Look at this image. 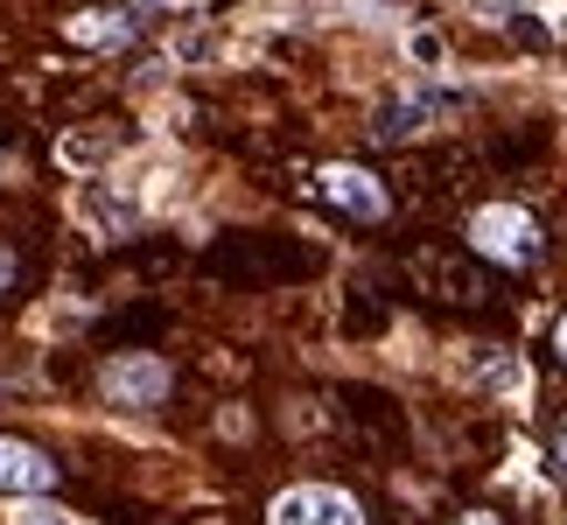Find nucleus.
<instances>
[{
	"mask_svg": "<svg viewBox=\"0 0 567 525\" xmlns=\"http://www.w3.org/2000/svg\"><path fill=\"white\" fill-rule=\"evenodd\" d=\"M560 463H567V434H560Z\"/></svg>",
	"mask_w": 567,
	"mask_h": 525,
	"instance_id": "obj_14",
	"label": "nucleus"
},
{
	"mask_svg": "<svg viewBox=\"0 0 567 525\" xmlns=\"http://www.w3.org/2000/svg\"><path fill=\"white\" fill-rule=\"evenodd\" d=\"M316 189L330 196L337 210H351V217H372V225H379V217L392 210V204H385V183H379L372 168H358V162H330V168H316Z\"/></svg>",
	"mask_w": 567,
	"mask_h": 525,
	"instance_id": "obj_3",
	"label": "nucleus"
},
{
	"mask_svg": "<svg viewBox=\"0 0 567 525\" xmlns=\"http://www.w3.org/2000/svg\"><path fill=\"white\" fill-rule=\"evenodd\" d=\"M99 392L113 406H162L168 400V364L147 358V350H126V358H113L99 371Z\"/></svg>",
	"mask_w": 567,
	"mask_h": 525,
	"instance_id": "obj_2",
	"label": "nucleus"
},
{
	"mask_svg": "<svg viewBox=\"0 0 567 525\" xmlns=\"http://www.w3.org/2000/svg\"><path fill=\"white\" fill-rule=\"evenodd\" d=\"M56 484V463L29 442H14V434H0V491H21V497H42Z\"/></svg>",
	"mask_w": 567,
	"mask_h": 525,
	"instance_id": "obj_4",
	"label": "nucleus"
},
{
	"mask_svg": "<svg viewBox=\"0 0 567 525\" xmlns=\"http://www.w3.org/2000/svg\"><path fill=\"white\" fill-rule=\"evenodd\" d=\"M274 525H301V491H280L274 497Z\"/></svg>",
	"mask_w": 567,
	"mask_h": 525,
	"instance_id": "obj_10",
	"label": "nucleus"
},
{
	"mask_svg": "<svg viewBox=\"0 0 567 525\" xmlns=\"http://www.w3.org/2000/svg\"><path fill=\"white\" fill-rule=\"evenodd\" d=\"M554 350H560V358H567V316H560V330H554Z\"/></svg>",
	"mask_w": 567,
	"mask_h": 525,
	"instance_id": "obj_12",
	"label": "nucleus"
},
{
	"mask_svg": "<svg viewBox=\"0 0 567 525\" xmlns=\"http://www.w3.org/2000/svg\"><path fill=\"white\" fill-rule=\"evenodd\" d=\"M470 246L484 259H497V267H533L547 238H539V217L526 204H484L470 217Z\"/></svg>",
	"mask_w": 567,
	"mask_h": 525,
	"instance_id": "obj_1",
	"label": "nucleus"
},
{
	"mask_svg": "<svg viewBox=\"0 0 567 525\" xmlns=\"http://www.w3.org/2000/svg\"><path fill=\"white\" fill-rule=\"evenodd\" d=\"M8 274H14V259H8V253H0V280H8Z\"/></svg>",
	"mask_w": 567,
	"mask_h": 525,
	"instance_id": "obj_13",
	"label": "nucleus"
},
{
	"mask_svg": "<svg viewBox=\"0 0 567 525\" xmlns=\"http://www.w3.org/2000/svg\"><path fill=\"white\" fill-rule=\"evenodd\" d=\"M301 525H364V512H358L351 491L316 484V491H301Z\"/></svg>",
	"mask_w": 567,
	"mask_h": 525,
	"instance_id": "obj_6",
	"label": "nucleus"
},
{
	"mask_svg": "<svg viewBox=\"0 0 567 525\" xmlns=\"http://www.w3.org/2000/svg\"><path fill=\"white\" fill-rule=\"evenodd\" d=\"M14 525H71L56 505H42V497H29V505H14Z\"/></svg>",
	"mask_w": 567,
	"mask_h": 525,
	"instance_id": "obj_9",
	"label": "nucleus"
},
{
	"mask_svg": "<svg viewBox=\"0 0 567 525\" xmlns=\"http://www.w3.org/2000/svg\"><path fill=\"white\" fill-rule=\"evenodd\" d=\"M406 56L421 63V71H442L449 50H442V35H434V29H413V35H406Z\"/></svg>",
	"mask_w": 567,
	"mask_h": 525,
	"instance_id": "obj_7",
	"label": "nucleus"
},
{
	"mask_svg": "<svg viewBox=\"0 0 567 525\" xmlns=\"http://www.w3.org/2000/svg\"><path fill=\"white\" fill-rule=\"evenodd\" d=\"M56 155L71 162V168H92V162L105 155V141H92V134H63V141H56Z\"/></svg>",
	"mask_w": 567,
	"mask_h": 525,
	"instance_id": "obj_8",
	"label": "nucleus"
},
{
	"mask_svg": "<svg viewBox=\"0 0 567 525\" xmlns=\"http://www.w3.org/2000/svg\"><path fill=\"white\" fill-rule=\"evenodd\" d=\"M63 35H71V42H84V50H105V42H126V35H134V14H120V8L71 14V21H63Z\"/></svg>",
	"mask_w": 567,
	"mask_h": 525,
	"instance_id": "obj_5",
	"label": "nucleus"
},
{
	"mask_svg": "<svg viewBox=\"0 0 567 525\" xmlns=\"http://www.w3.org/2000/svg\"><path fill=\"white\" fill-rule=\"evenodd\" d=\"M449 525H505V518H491V512H463V518H449Z\"/></svg>",
	"mask_w": 567,
	"mask_h": 525,
	"instance_id": "obj_11",
	"label": "nucleus"
}]
</instances>
